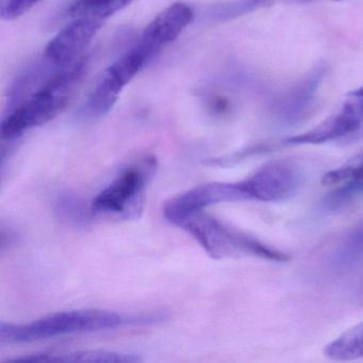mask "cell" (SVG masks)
Returning <instances> with one entry per match:
<instances>
[{
	"mask_svg": "<svg viewBox=\"0 0 363 363\" xmlns=\"http://www.w3.org/2000/svg\"><path fill=\"white\" fill-rule=\"evenodd\" d=\"M303 169L290 159L269 161L240 182L245 201H281L292 197L303 184Z\"/></svg>",
	"mask_w": 363,
	"mask_h": 363,
	"instance_id": "cell-5",
	"label": "cell"
},
{
	"mask_svg": "<svg viewBox=\"0 0 363 363\" xmlns=\"http://www.w3.org/2000/svg\"><path fill=\"white\" fill-rule=\"evenodd\" d=\"M335 1H340V0H335Z\"/></svg>",
	"mask_w": 363,
	"mask_h": 363,
	"instance_id": "cell-18",
	"label": "cell"
},
{
	"mask_svg": "<svg viewBox=\"0 0 363 363\" xmlns=\"http://www.w3.org/2000/svg\"><path fill=\"white\" fill-rule=\"evenodd\" d=\"M237 201H245L239 182H208L169 199L163 207V214L169 223L174 224L184 216L210 206Z\"/></svg>",
	"mask_w": 363,
	"mask_h": 363,
	"instance_id": "cell-8",
	"label": "cell"
},
{
	"mask_svg": "<svg viewBox=\"0 0 363 363\" xmlns=\"http://www.w3.org/2000/svg\"><path fill=\"white\" fill-rule=\"evenodd\" d=\"M324 186H337L331 199L333 203L363 192V154L333 171L327 172L322 178Z\"/></svg>",
	"mask_w": 363,
	"mask_h": 363,
	"instance_id": "cell-13",
	"label": "cell"
},
{
	"mask_svg": "<svg viewBox=\"0 0 363 363\" xmlns=\"http://www.w3.org/2000/svg\"><path fill=\"white\" fill-rule=\"evenodd\" d=\"M326 69L318 65L292 88L277 96L272 103L274 121L281 126H292L301 122L311 109Z\"/></svg>",
	"mask_w": 363,
	"mask_h": 363,
	"instance_id": "cell-11",
	"label": "cell"
},
{
	"mask_svg": "<svg viewBox=\"0 0 363 363\" xmlns=\"http://www.w3.org/2000/svg\"><path fill=\"white\" fill-rule=\"evenodd\" d=\"M148 61L147 57L135 48L107 67L89 95L84 113L94 118L109 113L125 86L139 74Z\"/></svg>",
	"mask_w": 363,
	"mask_h": 363,
	"instance_id": "cell-7",
	"label": "cell"
},
{
	"mask_svg": "<svg viewBox=\"0 0 363 363\" xmlns=\"http://www.w3.org/2000/svg\"><path fill=\"white\" fill-rule=\"evenodd\" d=\"M135 0H106V18H109L114 14L125 9L133 3Z\"/></svg>",
	"mask_w": 363,
	"mask_h": 363,
	"instance_id": "cell-17",
	"label": "cell"
},
{
	"mask_svg": "<svg viewBox=\"0 0 363 363\" xmlns=\"http://www.w3.org/2000/svg\"><path fill=\"white\" fill-rule=\"evenodd\" d=\"M193 20L194 12L190 6L184 3L173 4L160 12L144 29L135 48L150 60L164 46L175 41Z\"/></svg>",
	"mask_w": 363,
	"mask_h": 363,
	"instance_id": "cell-10",
	"label": "cell"
},
{
	"mask_svg": "<svg viewBox=\"0 0 363 363\" xmlns=\"http://www.w3.org/2000/svg\"><path fill=\"white\" fill-rule=\"evenodd\" d=\"M142 359L135 354L105 350H78L69 352H40L10 359V362L133 363Z\"/></svg>",
	"mask_w": 363,
	"mask_h": 363,
	"instance_id": "cell-12",
	"label": "cell"
},
{
	"mask_svg": "<svg viewBox=\"0 0 363 363\" xmlns=\"http://www.w3.org/2000/svg\"><path fill=\"white\" fill-rule=\"evenodd\" d=\"M324 354L327 358L337 361L363 358V320L327 344Z\"/></svg>",
	"mask_w": 363,
	"mask_h": 363,
	"instance_id": "cell-14",
	"label": "cell"
},
{
	"mask_svg": "<svg viewBox=\"0 0 363 363\" xmlns=\"http://www.w3.org/2000/svg\"><path fill=\"white\" fill-rule=\"evenodd\" d=\"M363 138V86L350 91L335 113L301 135L282 140V145H320Z\"/></svg>",
	"mask_w": 363,
	"mask_h": 363,
	"instance_id": "cell-4",
	"label": "cell"
},
{
	"mask_svg": "<svg viewBox=\"0 0 363 363\" xmlns=\"http://www.w3.org/2000/svg\"><path fill=\"white\" fill-rule=\"evenodd\" d=\"M157 169L158 162L154 156L147 155L138 159L97 194L91 209L95 213H125L145 190Z\"/></svg>",
	"mask_w": 363,
	"mask_h": 363,
	"instance_id": "cell-6",
	"label": "cell"
},
{
	"mask_svg": "<svg viewBox=\"0 0 363 363\" xmlns=\"http://www.w3.org/2000/svg\"><path fill=\"white\" fill-rule=\"evenodd\" d=\"M163 315H123L108 310L82 309L56 312L27 324H0V343H30L74 333L109 330L128 325L148 324Z\"/></svg>",
	"mask_w": 363,
	"mask_h": 363,
	"instance_id": "cell-2",
	"label": "cell"
},
{
	"mask_svg": "<svg viewBox=\"0 0 363 363\" xmlns=\"http://www.w3.org/2000/svg\"><path fill=\"white\" fill-rule=\"evenodd\" d=\"M174 225L190 233L210 257L218 260L254 257L274 262H284L290 259L286 252L225 224L203 210L184 216Z\"/></svg>",
	"mask_w": 363,
	"mask_h": 363,
	"instance_id": "cell-3",
	"label": "cell"
},
{
	"mask_svg": "<svg viewBox=\"0 0 363 363\" xmlns=\"http://www.w3.org/2000/svg\"><path fill=\"white\" fill-rule=\"evenodd\" d=\"M86 71V59L80 58L67 67H59L52 73L40 77L41 69H33L27 77L35 82L33 86L18 88L14 92L33 89L12 99L9 111L4 116L0 133L4 140H16L30 129L48 124L60 116L73 99Z\"/></svg>",
	"mask_w": 363,
	"mask_h": 363,
	"instance_id": "cell-1",
	"label": "cell"
},
{
	"mask_svg": "<svg viewBox=\"0 0 363 363\" xmlns=\"http://www.w3.org/2000/svg\"><path fill=\"white\" fill-rule=\"evenodd\" d=\"M104 24L105 21L94 18L72 20L46 46L44 59L56 67H69L79 60Z\"/></svg>",
	"mask_w": 363,
	"mask_h": 363,
	"instance_id": "cell-9",
	"label": "cell"
},
{
	"mask_svg": "<svg viewBox=\"0 0 363 363\" xmlns=\"http://www.w3.org/2000/svg\"><path fill=\"white\" fill-rule=\"evenodd\" d=\"M43 0H0V16L11 21L24 16Z\"/></svg>",
	"mask_w": 363,
	"mask_h": 363,
	"instance_id": "cell-15",
	"label": "cell"
},
{
	"mask_svg": "<svg viewBox=\"0 0 363 363\" xmlns=\"http://www.w3.org/2000/svg\"><path fill=\"white\" fill-rule=\"evenodd\" d=\"M363 252V218L350 229L344 238L341 245V255L345 257L356 256Z\"/></svg>",
	"mask_w": 363,
	"mask_h": 363,
	"instance_id": "cell-16",
	"label": "cell"
}]
</instances>
